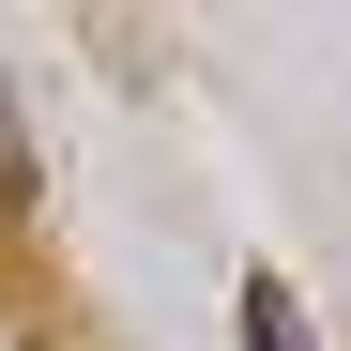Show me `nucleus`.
Here are the masks:
<instances>
[{
  "instance_id": "f257e3e1",
  "label": "nucleus",
  "mask_w": 351,
  "mask_h": 351,
  "mask_svg": "<svg viewBox=\"0 0 351 351\" xmlns=\"http://www.w3.org/2000/svg\"><path fill=\"white\" fill-rule=\"evenodd\" d=\"M245 351H321V336H306V306H290L275 275H245Z\"/></svg>"
},
{
  "instance_id": "f03ea898",
  "label": "nucleus",
  "mask_w": 351,
  "mask_h": 351,
  "mask_svg": "<svg viewBox=\"0 0 351 351\" xmlns=\"http://www.w3.org/2000/svg\"><path fill=\"white\" fill-rule=\"evenodd\" d=\"M0 214H31V123H16V92H0Z\"/></svg>"
}]
</instances>
